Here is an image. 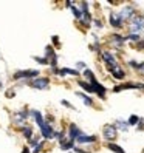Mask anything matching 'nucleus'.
Listing matches in <instances>:
<instances>
[{
    "label": "nucleus",
    "instance_id": "16",
    "mask_svg": "<svg viewBox=\"0 0 144 153\" xmlns=\"http://www.w3.org/2000/svg\"><path fill=\"white\" fill-rule=\"evenodd\" d=\"M67 74H70V76H75V77H79V71L78 70H73V68H59V71H57V76H67Z\"/></svg>",
    "mask_w": 144,
    "mask_h": 153
},
{
    "label": "nucleus",
    "instance_id": "17",
    "mask_svg": "<svg viewBox=\"0 0 144 153\" xmlns=\"http://www.w3.org/2000/svg\"><path fill=\"white\" fill-rule=\"evenodd\" d=\"M19 131H20V133L23 134V136H25V139H26V141H31V139H33V136H34V134H33V128L30 127L28 124H26L25 127L19 128Z\"/></svg>",
    "mask_w": 144,
    "mask_h": 153
},
{
    "label": "nucleus",
    "instance_id": "33",
    "mask_svg": "<svg viewBox=\"0 0 144 153\" xmlns=\"http://www.w3.org/2000/svg\"><path fill=\"white\" fill-rule=\"evenodd\" d=\"M137 128H138V130H143V128H144V119L140 121V124L137 125Z\"/></svg>",
    "mask_w": 144,
    "mask_h": 153
},
{
    "label": "nucleus",
    "instance_id": "23",
    "mask_svg": "<svg viewBox=\"0 0 144 153\" xmlns=\"http://www.w3.org/2000/svg\"><path fill=\"white\" fill-rule=\"evenodd\" d=\"M59 144H60V149L62 150H71V149H75V142L70 141V139H65V141H62Z\"/></svg>",
    "mask_w": 144,
    "mask_h": 153
},
{
    "label": "nucleus",
    "instance_id": "3",
    "mask_svg": "<svg viewBox=\"0 0 144 153\" xmlns=\"http://www.w3.org/2000/svg\"><path fill=\"white\" fill-rule=\"evenodd\" d=\"M40 76V71L39 70H20V71H16V73L13 74V79L14 80H22V79H25V80H33V79H36V77H39Z\"/></svg>",
    "mask_w": 144,
    "mask_h": 153
},
{
    "label": "nucleus",
    "instance_id": "2",
    "mask_svg": "<svg viewBox=\"0 0 144 153\" xmlns=\"http://www.w3.org/2000/svg\"><path fill=\"white\" fill-rule=\"evenodd\" d=\"M28 118H30V110H25L23 108V110L14 111L13 116H11V121H13L14 127H17V130H19V128H22V127H25V125H26Z\"/></svg>",
    "mask_w": 144,
    "mask_h": 153
},
{
    "label": "nucleus",
    "instance_id": "12",
    "mask_svg": "<svg viewBox=\"0 0 144 153\" xmlns=\"http://www.w3.org/2000/svg\"><path fill=\"white\" fill-rule=\"evenodd\" d=\"M110 42H112V45L115 48H122V45H124V42H127V36H121V34H118V33H115V34H112V37H110Z\"/></svg>",
    "mask_w": 144,
    "mask_h": 153
},
{
    "label": "nucleus",
    "instance_id": "20",
    "mask_svg": "<svg viewBox=\"0 0 144 153\" xmlns=\"http://www.w3.org/2000/svg\"><path fill=\"white\" fill-rule=\"evenodd\" d=\"M76 96H79L81 99H82V102L87 105V107H93L95 105V102H93V99L92 97H88L87 94H84V93H81V91H78L76 93Z\"/></svg>",
    "mask_w": 144,
    "mask_h": 153
},
{
    "label": "nucleus",
    "instance_id": "15",
    "mask_svg": "<svg viewBox=\"0 0 144 153\" xmlns=\"http://www.w3.org/2000/svg\"><path fill=\"white\" fill-rule=\"evenodd\" d=\"M98 141V138L95 136V134H85V133H82L81 136L76 139V142L78 144H95Z\"/></svg>",
    "mask_w": 144,
    "mask_h": 153
},
{
    "label": "nucleus",
    "instance_id": "35",
    "mask_svg": "<svg viewBox=\"0 0 144 153\" xmlns=\"http://www.w3.org/2000/svg\"><path fill=\"white\" fill-rule=\"evenodd\" d=\"M6 96L8 97H14V91H11V90H10V91H6Z\"/></svg>",
    "mask_w": 144,
    "mask_h": 153
},
{
    "label": "nucleus",
    "instance_id": "6",
    "mask_svg": "<svg viewBox=\"0 0 144 153\" xmlns=\"http://www.w3.org/2000/svg\"><path fill=\"white\" fill-rule=\"evenodd\" d=\"M119 17H121V20L125 23V22H132L133 20V17L137 16V10L132 6V5H127V6H124L122 10L118 11Z\"/></svg>",
    "mask_w": 144,
    "mask_h": 153
},
{
    "label": "nucleus",
    "instance_id": "13",
    "mask_svg": "<svg viewBox=\"0 0 144 153\" xmlns=\"http://www.w3.org/2000/svg\"><path fill=\"white\" fill-rule=\"evenodd\" d=\"M90 84L93 85V88H95V93H96L98 96H99L101 99H105V93H107V90H105V87H104V85H101L99 82H98L96 77H95V79H93Z\"/></svg>",
    "mask_w": 144,
    "mask_h": 153
},
{
    "label": "nucleus",
    "instance_id": "24",
    "mask_svg": "<svg viewBox=\"0 0 144 153\" xmlns=\"http://www.w3.org/2000/svg\"><path fill=\"white\" fill-rule=\"evenodd\" d=\"M82 74H84V77H85V80H87V82H92V80L95 79L93 71H92V70H88V68H85V70L82 71Z\"/></svg>",
    "mask_w": 144,
    "mask_h": 153
},
{
    "label": "nucleus",
    "instance_id": "14",
    "mask_svg": "<svg viewBox=\"0 0 144 153\" xmlns=\"http://www.w3.org/2000/svg\"><path fill=\"white\" fill-rule=\"evenodd\" d=\"M112 73V76L115 77V79H118V80H122V79H125V71L119 67V65H116V67H112V68H107Z\"/></svg>",
    "mask_w": 144,
    "mask_h": 153
},
{
    "label": "nucleus",
    "instance_id": "22",
    "mask_svg": "<svg viewBox=\"0 0 144 153\" xmlns=\"http://www.w3.org/2000/svg\"><path fill=\"white\" fill-rule=\"evenodd\" d=\"M107 149L112 150V152H115V153H125V152H124V149H122V147H119L118 144H115V142H107Z\"/></svg>",
    "mask_w": 144,
    "mask_h": 153
},
{
    "label": "nucleus",
    "instance_id": "21",
    "mask_svg": "<svg viewBox=\"0 0 144 153\" xmlns=\"http://www.w3.org/2000/svg\"><path fill=\"white\" fill-rule=\"evenodd\" d=\"M115 127L118 128V130H121V131H127V128L130 127V125H129L127 121H121V119H119V121L115 122Z\"/></svg>",
    "mask_w": 144,
    "mask_h": 153
},
{
    "label": "nucleus",
    "instance_id": "27",
    "mask_svg": "<svg viewBox=\"0 0 144 153\" xmlns=\"http://www.w3.org/2000/svg\"><path fill=\"white\" fill-rule=\"evenodd\" d=\"M33 59L37 62V64H40V65H50V62L47 60V57H37V56H33Z\"/></svg>",
    "mask_w": 144,
    "mask_h": 153
},
{
    "label": "nucleus",
    "instance_id": "8",
    "mask_svg": "<svg viewBox=\"0 0 144 153\" xmlns=\"http://www.w3.org/2000/svg\"><path fill=\"white\" fill-rule=\"evenodd\" d=\"M122 90H144V84L141 82H125L118 87H113V93H119Z\"/></svg>",
    "mask_w": 144,
    "mask_h": 153
},
{
    "label": "nucleus",
    "instance_id": "26",
    "mask_svg": "<svg viewBox=\"0 0 144 153\" xmlns=\"http://www.w3.org/2000/svg\"><path fill=\"white\" fill-rule=\"evenodd\" d=\"M45 149V141H40L36 147H33V153H42Z\"/></svg>",
    "mask_w": 144,
    "mask_h": 153
},
{
    "label": "nucleus",
    "instance_id": "10",
    "mask_svg": "<svg viewBox=\"0 0 144 153\" xmlns=\"http://www.w3.org/2000/svg\"><path fill=\"white\" fill-rule=\"evenodd\" d=\"M81 134H82V131H81V128L78 127V125L75 124V122H71L70 125H68V130H67V138L70 139V141H76Z\"/></svg>",
    "mask_w": 144,
    "mask_h": 153
},
{
    "label": "nucleus",
    "instance_id": "37",
    "mask_svg": "<svg viewBox=\"0 0 144 153\" xmlns=\"http://www.w3.org/2000/svg\"><path fill=\"white\" fill-rule=\"evenodd\" d=\"M78 68H85V64L84 62H78Z\"/></svg>",
    "mask_w": 144,
    "mask_h": 153
},
{
    "label": "nucleus",
    "instance_id": "36",
    "mask_svg": "<svg viewBox=\"0 0 144 153\" xmlns=\"http://www.w3.org/2000/svg\"><path fill=\"white\" fill-rule=\"evenodd\" d=\"M20 153H33V152H30V149L28 147H25V149H22V152Z\"/></svg>",
    "mask_w": 144,
    "mask_h": 153
},
{
    "label": "nucleus",
    "instance_id": "29",
    "mask_svg": "<svg viewBox=\"0 0 144 153\" xmlns=\"http://www.w3.org/2000/svg\"><path fill=\"white\" fill-rule=\"evenodd\" d=\"M93 22H95V26H96V28H102V26H104V23H102L101 19H96V20H93Z\"/></svg>",
    "mask_w": 144,
    "mask_h": 153
},
{
    "label": "nucleus",
    "instance_id": "30",
    "mask_svg": "<svg viewBox=\"0 0 144 153\" xmlns=\"http://www.w3.org/2000/svg\"><path fill=\"white\" fill-rule=\"evenodd\" d=\"M138 73H140L141 76H144V62H141V64H140V68H138Z\"/></svg>",
    "mask_w": 144,
    "mask_h": 153
},
{
    "label": "nucleus",
    "instance_id": "32",
    "mask_svg": "<svg viewBox=\"0 0 144 153\" xmlns=\"http://www.w3.org/2000/svg\"><path fill=\"white\" fill-rule=\"evenodd\" d=\"M53 43H54L56 47H59V37L57 36H53Z\"/></svg>",
    "mask_w": 144,
    "mask_h": 153
},
{
    "label": "nucleus",
    "instance_id": "19",
    "mask_svg": "<svg viewBox=\"0 0 144 153\" xmlns=\"http://www.w3.org/2000/svg\"><path fill=\"white\" fill-rule=\"evenodd\" d=\"M71 13H73V16L76 17V20L78 22H81V20H82V16H84V13H82V10H81V8L75 3L73 6H71Z\"/></svg>",
    "mask_w": 144,
    "mask_h": 153
},
{
    "label": "nucleus",
    "instance_id": "1",
    "mask_svg": "<svg viewBox=\"0 0 144 153\" xmlns=\"http://www.w3.org/2000/svg\"><path fill=\"white\" fill-rule=\"evenodd\" d=\"M30 116L34 118V122L37 124V127L40 130V136L43 139H54V128H53L51 122H47V119H43V116L39 110H30Z\"/></svg>",
    "mask_w": 144,
    "mask_h": 153
},
{
    "label": "nucleus",
    "instance_id": "18",
    "mask_svg": "<svg viewBox=\"0 0 144 153\" xmlns=\"http://www.w3.org/2000/svg\"><path fill=\"white\" fill-rule=\"evenodd\" d=\"M78 85L84 90V91H87V93H95V88H93V85L90 84V82H87V80H78Z\"/></svg>",
    "mask_w": 144,
    "mask_h": 153
},
{
    "label": "nucleus",
    "instance_id": "25",
    "mask_svg": "<svg viewBox=\"0 0 144 153\" xmlns=\"http://www.w3.org/2000/svg\"><path fill=\"white\" fill-rule=\"evenodd\" d=\"M140 121H141V118H140V116H137V114H132L130 118L127 119L129 125H138V124H140Z\"/></svg>",
    "mask_w": 144,
    "mask_h": 153
},
{
    "label": "nucleus",
    "instance_id": "28",
    "mask_svg": "<svg viewBox=\"0 0 144 153\" xmlns=\"http://www.w3.org/2000/svg\"><path fill=\"white\" fill-rule=\"evenodd\" d=\"M129 65H130L133 70H137V71H138V68H140V64H138V62H135V60H129Z\"/></svg>",
    "mask_w": 144,
    "mask_h": 153
},
{
    "label": "nucleus",
    "instance_id": "7",
    "mask_svg": "<svg viewBox=\"0 0 144 153\" xmlns=\"http://www.w3.org/2000/svg\"><path fill=\"white\" fill-rule=\"evenodd\" d=\"M45 57H47V60L50 62V68H57V54L54 51V47L53 45H48L47 48H45Z\"/></svg>",
    "mask_w": 144,
    "mask_h": 153
},
{
    "label": "nucleus",
    "instance_id": "31",
    "mask_svg": "<svg viewBox=\"0 0 144 153\" xmlns=\"http://www.w3.org/2000/svg\"><path fill=\"white\" fill-rule=\"evenodd\" d=\"M60 104H62V105H65V107H68V108H73V105H71L68 101H60Z\"/></svg>",
    "mask_w": 144,
    "mask_h": 153
},
{
    "label": "nucleus",
    "instance_id": "4",
    "mask_svg": "<svg viewBox=\"0 0 144 153\" xmlns=\"http://www.w3.org/2000/svg\"><path fill=\"white\" fill-rule=\"evenodd\" d=\"M116 136H118V128L115 127V124H105V125H102V138L104 139L112 142L113 139H116Z\"/></svg>",
    "mask_w": 144,
    "mask_h": 153
},
{
    "label": "nucleus",
    "instance_id": "34",
    "mask_svg": "<svg viewBox=\"0 0 144 153\" xmlns=\"http://www.w3.org/2000/svg\"><path fill=\"white\" fill-rule=\"evenodd\" d=\"M73 150H75L76 153H90V152H85V150H81V149H78V147H75Z\"/></svg>",
    "mask_w": 144,
    "mask_h": 153
},
{
    "label": "nucleus",
    "instance_id": "5",
    "mask_svg": "<svg viewBox=\"0 0 144 153\" xmlns=\"http://www.w3.org/2000/svg\"><path fill=\"white\" fill-rule=\"evenodd\" d=\"M28 85H30L31 88H36V90H48V88H50V77L39 76V77L30 80Z\"/></svg>",
    "mask_w": 144,
    "mask_h": 153
},
{
    "label": "nucleus",
    "instance_id": "11",
    "mask_svg": "<svg viewBox=\"0 0 144 153\" xmlns=\"http://www.w3.org/2000/svg\"><path fill=\"white\" fill-rule=\"evenodd\" d=\"M109 22H110V25L113 26L115 30H121L122 26H124V22L121 20L119 14L116 13V11H112V13H110V16H109Z\"/></svg>",
    "mask_w": 144,
    "mask_h": 153
},
{
    "label": "nucleus",
    "instance_id": "9",
    "mask_svg": "<svg viewBox=\"0 0 144 153\" xmlns=\"http://www.w3.org/2000/svg\"><path fill=\"white\" fill-rule=\"evenodd\" d=\"M101 59H102V62L105 64L107 68H112V67L118 65V60H116V57L112 54V51H101Z\"/></svg>",
    "mask_w": 144,
    "mask_h": 153
},
{
    "label": "nucleus",
    "instance_id": "38",
    "mask_svg": "<svg viewBox=\"0 0 144 153\" xmlns=\"http://www.w3.org/2000/svg\"><path fill=\"white\" fill-rule=\"evenodd\" d=\"M0 90H3V82H0Z\"/></svg>",
    "mask_w": 144,
    "mask_h": 153
}]
</instances>
